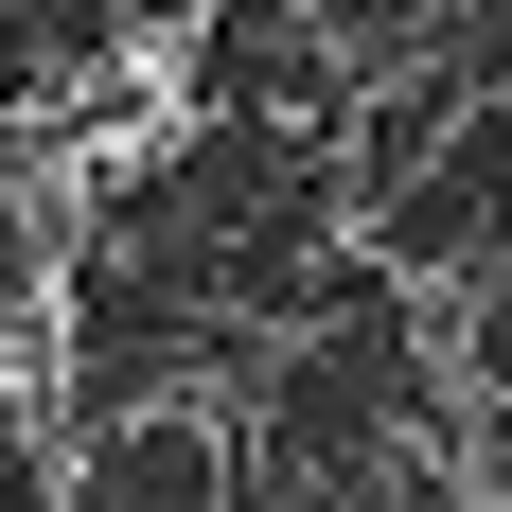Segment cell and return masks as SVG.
Segmentation results:
<instances>
[{
    "label": "cell",
    "instance_id": "cell-1",
    "mask_svg": "<svg viewBox=\"0 0 512 512\" xmlns=\"http://www.w3.org/2000/svg\"><path fill=\"white\" fill-rule=\"evenodd\" d=\"M230 460H248V389H230V371H159L142 407L106 424L89 512H212V495H230Z\"/></svg>",
    "mask_w": 512,
    "mask_h": 512
}]
</instances>
